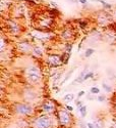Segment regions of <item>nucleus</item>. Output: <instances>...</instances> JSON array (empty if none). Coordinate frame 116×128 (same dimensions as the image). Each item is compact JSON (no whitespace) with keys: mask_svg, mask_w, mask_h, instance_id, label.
Instances as JSON below:
<instances>
[{"mask_svg":"<svg viewBox=\"0 0 116 128\" xmlns=\"http://www.w3.org/2000/svg\"><path fill=\"white\" fill-rule=\"evenodd\" d=\"M72 36H73V33H72L70 29H65V30H63L62 33H61L60 37L63 40H65V41H68V40L72 39Z\"/></svg>","mask_w":116,"mask_h":128,"instance_id":"nucleus-9","label":"nucleus"},{"mask_svg":"<svg viewBox=\"0 0 116 128\" xmlns=\"http://www.w3.org/2000/svg\"><path fill=\"white\" fill-rule=\"evenodd\" d=\"M54 120L50 115H40L33 120L31 124L32 128H53Z\"/></svg>","mask_w":116,"mask_h":128,"instance_id":"nucleus-1","label":"nucleus"},{"mask_svg":"<svg viewBox=\"0 0 116 128\" xmlns=\"http://www.w3.org/2000/svg\"><path fill=\"white\" fill-rule=\"evenodd\" d=\"M77 106L78 108H82V106H84V105H82V101H77Z\"/></svg>","mask_w":116,"mask_h":128,"instance_id":"nucleus-23","label":"nucleus"},{"mask_svg":"<svg viewBox=\"0 0 116 128\" xmlns=\"http://www.w3.org/2000/svg\"><path fill=\"white\" fill-rule=\"evenodd\" d=\"M94 52H95V50H94L93 48H88L86 50V52H85V56L86 57H90Z\"/></svg>","mask_w":116,"mask_h":128,"instance_id":"nucleus-14","label":"nucleus"},{"mask_svg":"<svg viewBox=\"0 0 116 128\" xmlns=\"http://www.w3.org/2000/svg\"><path fill=\"white\" fill-rule=\"evenodd\" d=\"M99 101H104V100H106V96L105 95H101V96H98V98H97Z\"/></svg>","mask_w":116,"mask_h":128,"instance_id":"nucleus-18","label":"nucleus"},{"mask_svg":"<svg viewBox=\"0 0 116 128\" xmlns=\"http://www.w3.org/2000/svg\"><path fill=\"white\" fill-rule=\"evenodd\" d=\"M56 118L58 120V123L63 127H68L72 122V117L69 111L66 109H59L56 113Z\"/></svg>","mask_w":116,"mask_h":128,"instance_id":"nucleus-4","label":"nucleus"},{"mask_svg":"<svg viewBox=\"0 0 116 128\" xmlns=\"http://www.w3.org/2000/svg\"><path fill=\"white\" fill-rule=\"evenodd\" d=\"M81 128H88V125H87L85 122H82L81 123Z\"/></svg>","mask_w":116,"mask_h":128,"instance_id":"nucleus-22","label":"nucleus"},{"mask_svg":"<svg viewBox=\"0 0 116 128\" xmlns=\"http://www.w3.org/2000/svg\"><path fill=\"white\" fill-rule=\"evenodd\" d=\"M33 53L35 54V56H42L43 53H44V48H43V46L41 45H36L33 47Z\"/></svg>","mask_w":116,"mask_h":128,"instance_id":"nucleus-10","label":"nucleus"},{"mask_svg":"<svg viewBox=\"0 0 116 128\" xmlns=\"http://www.w3.org/2000/svg\"><path fill=\"white\" fill-rule=\"evenodd\" d=\"M14 113L20 117H28L34 114V108L28 102H17L14 106Z\"/></svg>","mask_w":116,"mask_h":128,"instance_id":"nucleus-3","label":"nucleus"},{"mask_svg":"<svg viewBox=\"0 0 116 128\" xmlns=\"http://www.w3.org/2000/svg\"><path fill=\"white\" fill-rule=\"evenodd\" d=\"M90 92L92 94H98L100 92V89L98 88V87H92V88L90 89Z\"/></svg>","mask_w":116,"mask_h":128,"instance_id":"nucleus-17","label":"nucleus"},{"mask_svg":"<svg viewBox=\"0 0 116 128\" xmlns=\"http://www.w3.org/2000/svg\"><path fill=\"white\" fill-rule=\"evenodd\" d=\"M7 31H8L10 34L16 36L21 32V28L17 22L9 20V21H7Z\"/></svg>","mask_w":116,"mask_h":128,"instance_id":"nucleus-7","label":"nucleus"},{"mask_svg":"<svg viewBox=\"0 0 116 128\" xmlns=\"http://www.w3.org/2000/svg\"><path fill=\"white\" fill-rule=\"evenodd\" d=\"M82 95H85V91L84 90H82V91H79L78 94H77V98H81Z\"/></svg>","mask_w":116,"mask_h":128,"instance_id":"nucleus-19","label":"nucleus"},{"mask_svg":"<svg viewBox=\"0 0 116 128\" xmlns=\"http://www.w3.org/2000/svg\"><path fill=\"white\" fill-rule=\"evenodd\" d=\"M87 125H88V128H97L95 126V124H93V123H87Z\"/></svg>","mask_w":116,"mask_h":128,"instance_id":"nucleus-20","label":"nucleus"},{"mask_svg":"<svg viewBox=\"0 0 116 128\" xmlns=\"http://www.w3.org/2000/svg\"><path fill=\"white\" fill-rule=\"evenodd\" d=\"M40 111L43 114L46 115H52L54 113H57V106L56 104H54L52 100H46L42 104V106L40 107Z\"/></svg>","mask_w":116,"mask_h":128,"instance_id":"nucleus-5","label":"nucleus"},{"mask_svg":"<svg viewBox=\"0 0 116 128\" xmlns=\"http://www.w3.org/2000/svg\"><path fill=\"white\" fill-rule=\"evenodd\" d=\"M102 86H103V88H104V90L106 91V92H112V88H111L109 85H107L106 83H103Z\"/></svg>","mask_w":116,"mask_h":128,"instance_id":"nucleus-16","label":"nucleus"},{"mask_svg":"<svg viewBox=\"0 0 116 128\" xmlns=\"http://www.w3.org/2000/svg\"><path fill=\"white\" fill-rule=\"evenodd\" d=\"M79 114H81L82 118H85L87 116V107L86 106H82V108H79Z\"/></svg>","mask_w":116,"mask_h":128,"instance_id":"nucleus-12","label":"nucleus"},{"mask_svg":"<svg viewBox=\"0 0 116 128\" xmlns=\"http://www.w3.org/2000/svg\"><path fill=\"white\" fill-rule=\"evenodd\" d=\"M78 2L82 3V4H87V0H78Z\"/></svg>","mask_w":116,"mask_h":128,"instance_id":"nucleus-24","label":"nucleus"},{"mask_svg":"<svg viewBox=\"0 0 116 128\" xmlns=\"http://www.w3.org/2000/svg\"><path fill=\"white\" fill-rule=\"evenodd\" d=\"M24 75H26L27 81L30 84H37L42 80L41 70L37 66H30L29 68H27Z\"/></svg>","mask_w":116,"mask_h":128,"instance_id":"nucleus-2","label":"nucleus"},{"mask_svg":"<svg viewBox=\"0 0 116 128\" xmlns=\"http://www.w3.org/2000/svg\"><path fill=\"white\" fill-rule=\"evenodd\" d=\"M47 63L51 67H60L61 65H63V58L62 56L60 54H56V53H52L49 54L47 56Z\"/></svg>","mask_w":116,"mask_h":128,"instance_id":"nucleus-6","label":"nucleus"},{"mask_svg":"<svg viewBox=\"0 0 116 128\" xmlns=\"http://www.w3.org/2000/svg\"><path fill=\"white\" fill-rule=\"evenodd\" d=\"M65 109H66L67 111H69V112L73 111V108H72V107H70V106H66V107H65Z\"/></svg>","mask_w":116,"mask_h":128,"instance_id":"nucleus-21","label":"nucleus"},{"mask_svg":"<svg viewBox=\"0 0 116 128\" xmlns=\"http://www.w3.org/2000/svg\"><path fill=\"white\" fill-rule=\"evenodd\" d=\"M94 77V73L92 71H88L87 72V74L85 75V78H84V81H86V80H88L89 78H93Z\"/></svg>","mask_w":116,"mask_h":128,"instance_id":"nucleus-15","label":"nucleus"},{"mask_svg":"<svg viewBox=\"0 0 116 128\" xmlns=\"http://www.w3.org/2000/svg\"><path fill=\"white\" fill-rule=\"evenodd\" d=\"M74 100V94L73 93H68V94H65V96L63 97V100L65 101H71Z\"/></svg>","mask_w":116,"mask_h":128,"instance_id":"nucleus-11","label":"nucleus"},{"mask_svg":"<svg viewBox=\"0 0 116 128\" xmlns=\"http://www.w3.org/2000/svg\"><path fill=\"white\" fill-rule=\"evenodd\" d=\"M95 2H99V3H101V4H103V6L104 7H106V8H111V4H109V3H107V2H105V1H103V0H94Z\"/></svg>","mask_w":116,"mask_h":128,"instance_id":"nucleus-13","label":"nucleus"},{"mask_svg":"<svg viewBox=\"0 0 116 128\" xmlns=\"http://www.w3.org/2000/svg\"><path fill=\"white\" fill-rule=\"evenodd\" d=\"M17 48H19V50L20 51V52L23 53H28L29 51L33 50V47L31 46V44L27 41H24V42H20L17 44Z\"/></svg>","mask_w":116,"mask_h":128,"instance_id":"nucleus-8","label":"nucleus"}]
</instances>
